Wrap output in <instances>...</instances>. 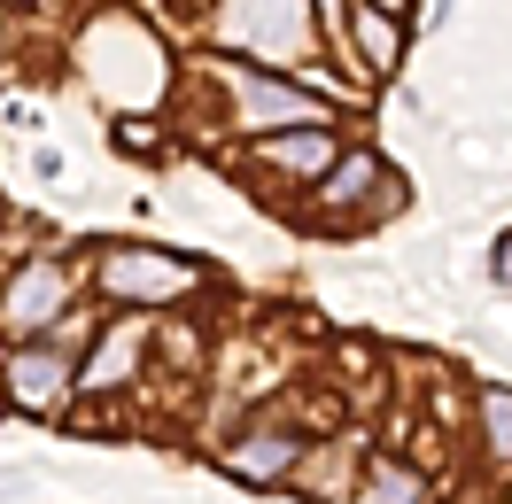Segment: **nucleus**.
Masks as SVG:
<instances>
[{
	"label": "nucleus",
	"mask_w": 512,
	"mask_h": 504,
	"mask_svg": "<svg viewBox=\"0 0 512 504\" xmlns=\"http://www.w3.org/2000/svg\"><path fill=\"white\" fill-rule=\"evenodd\" d=\"M78 70L94 78L109 101H132V109H148L163 94V47L148 24H132V16H101L94 32L78 39Z\"/></svg>",
	"instance_id": "f257e3e1"
},
{
	"label": "nucleus",
	"mask_w": 512,
	"mask_h": 504,
	"mask_svg": "<svg viewBox=\"0 0 512 504\" xmlns=\"http://www.w3.org/2000/svg\"><path fill=\"white\" fill-rule=\"evenodd\" d=\"M210 78H218L225 101H233V132H249V140H272V132H303V125H326L319 94H303V86H288V78H264V70H233V63H218Z\"/></svg>",
	"instance_id": "f03ea898"
},
{
	"label": "nucleus",
	"mask_w": 512,
	"mask_h": 504,
	"mask_svg": "<svg viewBox=\"0 0 512 504\" xmlns=\"http://www.w3.org/2000/svg\"><path fill=\"white\" fill-rule=\"evenodd\" d=\"M63 318H70V264L24 256V264L8 272V287H0V334L24 349V342H47Z\"/></svg>",
	"instance_id": "7ed1b4c3"
},
{
	"label": "nucleus",
	"mask_w": 512,
	"mask_h": 504,
	"mask_svg": "<svg viewBox=\"0 0 512 504\" xmlns=\"http://www.w3.org/2000/svg\"><path fill=\"white\" fill-rule=\"evenodd\" d=\"M94 280H101V295H117L132 311H163V303L194 295L202 272H194L187 256H171V249H101Z\"/></svg>",
	"instance_id": "20e7f679"
},
{
	"label": "nucleus",
	"mask_w": 512,
	"mask_h": 504,
	"mask_svg": "<svg viewBox=\"0 0 512 504\" xmlns=\"http://www.w3.org/2000/svg\"><path fill=\"white\" fill-rule=\"evenodd\" d=\"M70 388H78V365H70V349L55 342V334L0 357V396L16 411H32V419H55V411L70 404Z\"/></svg>",
	"instance_id": "39448f33"
},
{
	"label": "nucleus",
	"mask_w": 512,
	"mask_h": 504,
	"mask_svg": "<svg viewBox=\"0 0 512 504\" xmlns=\"http://www.w3.org/2000/svg\"><path fill=\"white\" fill-rule=\"evenodd\" d=\"M218 39L241 55H303L311 47V8L303 0H225Z\"/></svg>",
	"instance_id": "423d86ee"
},
{
	"label": "nucleus",
	"mask_w": 512,
	"mask_h": 504,
	"mask_svg": "<svg viewBox=\"0 0 512 504\" xmlns=\"http://www.w3.org/2000/svg\"><path fill=\"white\" fill-rule=\"evenodd\" d=\"M303 450H311V442L295 435L288 419H249L233 442H218V466L233 473V481H249V489H272V481H288V473L303 466Z\"/></svg>",
	"instance_id": "0eeeda50"
},
{
	"label": "nucleus",
	"mask_w": 512,
	"mask_h": 504,
	"mask_svg": "<svg viewBox=\"0 0 512 504\" xmlns=\"http://www.w3.org/2000/svg\"><path fill=\"white\" fill-rule=\"evenodd\" d=\"M319 210H326L334 225L388 218V210H396V179L381 171V156H373V148H350V156L319 179Z\"/></svg>",
	"instance_id": "6e6552de"
},
{
	"label": "nucleus",
	"mask_w": 512,
	"mask_h": 504,
	"mask_svg": "<svg viewBox=\"0 0 512 504\" xmlns=\"http://www.w3.org/2000/svg\"><path fill=\"white\" fill-rule=\"evenodd\" d=\"M148 342H156V318H109L101 326V342L86 349V365H78V388L86 396H117V388H132V373L148 365Z\"/></svg>",
	"instance_id": "1a4fd4ad"
},
{
	"label": "nucleus",
	"mask_w": 512,
	"mask_h": 504,
	"mask_svg": "<svg viewBox=\"0 0 512 504\" xmlns=\"http://www.w3.org/2000/svg\"><path fill=\"white\" fill-rule=\"evenodd\" d=\"M249 156L264 163V171H288V179H303V187L319 194V179L334 171V163L350 156L342 148V132L334 125H303V132H272V140H249Z\"/></svg>",
	"instance_id": "9d476101"
},
{
	"label": "nucleus",
	"mask_w": 512,
	"mask_h": 504,
	"mask_svg": "<svg viewBox=\"0 0 512 504\" xmlns=\"http://www.w3.org/2000/svg\"><path fill=\"white\" fill-rule=\"evenodd\" d=\"M350 39H357V63L381 70V78L404 63V16H388V8H350Z\"/></svg>",
	"instance_id": "9b49d317"
},
{
	"label": "nucleus",
	"mask_w": 512,
	"mask_h": 504,
	"mask_svg": "<svg viewBox=\"0 0 512 504\" xmlns=\"http://www.w3.org/2000/svg\"><path fill=\"white\" fill-rule=\"evenodd\" d=\"M350 504H427V473L404 458H365V481Z\"/></svg>",
	"instance_id": "f8f14e48"
},
{
	"label": "nucleus",
	"mask_w": 512,
	"mask_h": 504,
	"mask_svg": "<svg viewBox=\"0 0 512 504\" xmlns=\"http://www.w3.org/2000/svg\"><path fill=\"white\" fill-rule=\"evenodd\" d=\"M474 427H481V458L497 473H512V388H481L474 396Z\"/></svg>",
	"instance_id": "ddd939ff"
},
{
	"label": "nucleus",
	"mask_w": 512,
	"mask_h": 504,
	"mask_svg": "<svg viewBox=\"0 0 512 504\" xmlns=\"http://www.w3.org/2000/svg\"><path fill=\"white\" fill-rule=\"evenodd\" d=\"M117 148H125V156H156L163 125H156V117H117Z\"/></svg>",
	"instance_id": "4468645a"
},
{
	"label": "nucleus",
	"mask_w": 512,
	"mask_h": 504,
	"mask_svg": "<svg viewBox=\"0 0 512 504\" xmlns=\"http://www.w3.org/2000/svg\"><path fill=\"white\" fill-rule=\"evenodd\" d=\"M489 280H497V287H512V233L497 241V249H489Z\"/></svg>",
	"instance_id": "2eb2a0df"
},
{
	"label": "nucleus",
	"mask_w": 512,
	"mask_h": 504,
	"mask_svg": "<svg viewBox=\"0 0 512 504\" xmlns=\"http://www.w3.org/2000/svg\"><path fill=\"white\" fill-rule=\"evenodd\" d=\"M365 8H388V16H404V8H412V0H365Z\"/></svg>",
	"instance_id": "dca6fc26"
}]
</instances>
